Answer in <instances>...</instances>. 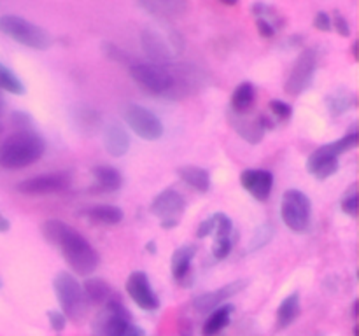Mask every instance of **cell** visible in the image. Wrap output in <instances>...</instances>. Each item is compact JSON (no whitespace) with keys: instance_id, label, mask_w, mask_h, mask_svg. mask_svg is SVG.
Wrapping results in <instances>:
<instances>
[{"instance_id":"ffe728a7","label":"cell","mask_w":359,"mask_h":336,"mask_svg":"<svg viewBox=\"0 0 359 336\" xmlns=\"http://www.w3.org/2000/svg\"><path fill=\"white\" fill-rule=\"evenodd\" d=\"M137 6L140 9L146 10L147 14L154 18H161V20H168V18L182 16L188 9V4L182 2V0H142Z\"/></svg>"},{"instance_id":"7dc6e473","label":"cell","mask_w":359,"mask_h":336,"mask_svg":"<svg viewBox=\"0 0 359 336\" xmlns=\"http://www.w3.org/2000/svg\"><path fill=\"white\" fill-rule=\"evenodd\" d=\"M179 336H193V335H191V329L186 328L184 331H181V335H179Z\"/></svg>"},{"instance_id":"ac0fdd59","label":"cell","mask_w":359,"mask_h":336,"mask_svg":"<svg viewBox=\"0 0 359 336\" xmlns=\"http://www.w3.org/2000/svg\"><path fill=\"white\" fill-rule=\"evenodd\" d=\"M70 119L76 130L83 135L91 136L102 130V115L86 104H77L70 108Z\"/></svg>"},{"instance_id":"d4e9b609","label":"cell","mask_w":359,"mask_h":336,"mask_svg":"<svg viewBox=\"0 0 359 336\" xmlns=\"http://www.w3.org/2000/svg\"><path fill=\"white\" fill-rule=\"evenodd\" d=\"M298 315H300V293L293 290L280 301L279 308H277V328H287L297 321Z\"/></svg>"},{"instance_id":"f907efd6","label":"cell","mask_w":359,"mask_h":336,"mask_svg":"<svg viewBox=\"0 0 359 336\" xmlns=\"http://www.w3.org/2000/svg\"><path fill=\"white\" fill-rule=\"evenodd\" d=\"M0 287H2V279H0Z\"/></svg>"},{"instance_id":"c3c4849f","label":"cell","mask_w":359,"mask_h":336,"mask_svg":"<svg viewBox=\"0 0 359 336\" xmlns=\"http://www.w3.org/2000/svg\"><path fill=\"white\" fill-rule=\"evenodd\" d=\"M0 121H4V102H0Z\"/></svg>"},{"instance_id":"e575fe53","label":"cell","mask_w":359,"mask_h":336,"mask_svg":"<svg viewBox=\"0 0 359 336\" xmlns=\"http://www.w3.org/2000/svg\"><path fill=\"white\" fill-rule=\"evenodd\" d=\"M233 248V237H216L212 241V255L217 261H223Z\"/></svg>"},{"instance_id":"8d00e7d4","label":"cell","mask_w":359,"mask_h":336,"mask_svg":"<svg viewBox=\"0 0 359 336\" xmlns=\"http://www.w3.org/2000/svg\"><path fill=\"white\" fill-rule=\"evenodd\" d=\"M332 30H335L340 37H349L351 35V24L346 20V16H342L340 10H333L332 16Z\"/></svg>"},{"instance_id":"ab89813d","label":"cell","mask_w":359,"mask_h":336,"mask_svg":"<svg viewBox=\"0 0 359 336\" xmlns=\"http://www.w3.org/2000/svg\"><path fill=\"white\" fill-rule=\"evenodd\" d=\"M314 28L319 31H332V18L326 10H318L314 16Z\"/></svg>"},{"instance_id":"4fadbf2b","label":"cell","mask_w":359,"mask_h":336,"mask_svg":"<svg viewBox=\"0 0 359 336\" xmlns=\"http://www.w3.org/2000/svg\"><path fill=\"white\" fill-rule=\"evenodd\" d=\"M228 121L231 128L249 144H259L265 136L266 130L273 128V121L266 114H259L256 118H245L244 114L228 112Z\"/></svg>"},{"instance_id":"d590c367","label":"cell","mask_w":359,"mask_h":336,"mask_svg":"<svg viewBox=\"0 0 359 336\" xmlns=\"http://www.w3.org/2000/svg\"><path fill=\"white\" fill-rule=\"evenodd\" d=\"M269 107H270V112H272L273 118L279 119V121L286 122L293 118V107H291L290 104H286V102L273 98V100H270Z\"/></svg>"},{"instance_id":"4dcf8cb0","label":"cell","mask_w":359,"mask_h":336,"mask_svg":"<svg viewBox=\"0 0 359 336\" xmlns=\"http://www.w3.org/2000/svg\"><path fill=\"white\" fill-rule=\"evenodd\" d=\"M273 234H276V230H273L272 223H265V224H262V226H258L256 227L255 234H252L251 241H249L248 251L256 252V251H259V248H263L266 244H270V241H272Z\"/></svg>"},{"instance_id":"cb8c5ba5","label":"cell","mask_w":359,"mask_h":336,"mask_svg":"<svg viewBox=\"0 0 359 336\" xmlns=\"http://www.w3.org/2000/svg\"><path fill=\"white\" fill-rule=\"evenodd\" d=\"M177 175L181 177V181L184 182V184H188L189 188L202 192V195L210 189V175L205 168L188 164V167L177 168Z\"/></svg>"},{"instance_id":"9a60e30c","label":"cell","mask_w":359,"mask_h":336,"mask_svg":"<svg viewBox=\"0 0 359 336\" xmlns=\"http://www.w3.org/2000/svg\"><path fill=\"white\" fill-rule=\"evenodd\" d=\"M140 44H142V51L146 52L151 63L168 65L175 58V52L168 37H165L156 28H144L142 34H140Z\"/></svg>"},{"instance_id":"d6986e66","label":"cell","mask_w":359,"mask_h":336,"mask_svg":"<svg viewBox=\"0 0 359 336\" xmlns=\"http://www.w3.org/2000/svg\"><path fill=\"white\" fill-rule=\"evenodd\" d=\"M104 147L114 158L125 156L130 150V135L119 121H109L104 126Z\"/></svg>"},{"instance_id":"52a82bcc","label":"cell","mask_w":359,"mask_h":336,"mask_svg":"<svg viewBox=\"0 0 359 336\" xmlns=\"http://www.w3.org/2000/svg\"><path fill=\"white\" fill-rule=\"evenodd\" d=\"M135 326L123 303L112 300L104 304L91 322V336H128Z\"/></svg>"},{"instance_id":"ba28073f","label":"cell","mask_w":359,"mask_h":336,"mask_svg":"<svg viewBox=\"0 0 359 336\" xmlns=\"http://www.w3.org/2000/svg\"><path fill=\"white\" fill-rule=\"evenodd\" d=\"M280 217L294 233L307 231L312 217L311 198L300 189H287L280 200Z\"/></svg>"},{"instance_id":"681fc988","label":"cell","mask_w":359,"mask_h":336,"mask_svg":"<svg viewBox=\"0 0 359 336\" xmlns=\"http://www.w3.org/2000/svg\"><path fill=\"white\" fill-rule=\"evenodd\" d=\"M2 132H4V121H0V135H2Z\"/></svg>"},{"instance_id":"2e32d148","label":"cell","mask_w":359,"mask_h":336,"mask_svg":"<svg viewBox=\"0 0 359 336\" xmlns=\"http://www.w3.org/2000/svg\"><path fill=\"white\" fill-rule=\"evenodd\" d=\"M245 287H248V280L244 279L233 280V282L226 284V286L217 287V289L209 290V293H202L196 298H193L191 301L193 308H195L196 312H200V314L212 312L216 310L217 307H221L226 300H230V298L237 296L238 293H242Z\"/></svg>"},{"instance_id":"9c48e42d","label":"cell","mask_w":359,"mask_h":336,"mask_svg":"<svg viewBox=\"0 0 359 336\" xmlns=\"http://www.w3.org/2000/svg\"><path fill=\"white\" fill-rule=\"evenodd\" d=\"M316 72H318V51L314 48L304 49L287 74L284 91L291 97H300L314 83Z\"/></svg>"},{"instance_id":"603a6c76","label":"cell","mask_w":359,"mask_h":336,"mask_svg":"<svg viewBox=\"0 0 359 336\" xmlns=\"http://www.w3.org/2000/svg\"><path fill=\"white\" fill-rule=\"evenodd\" d=\"M83 290L90 304H105L109 301L116 300L114 290L111 289V286L104 279H98V276H91V279L84 280Z\"/></svg>"},{"instance_id":"f546056e","label":"cell","mask_w":359,"mask_h":336,"mask_svg":"<svg viewBox=\"0 0 359 336\" xmlns=\"http://www.w3.org/2000/svg\"><path fill=\"white\" fill-rule=\"evenodd\" d=\"M0 90L9 91L13 94H25V91H27L23 80L2 62H0Z\"/></svg>"},{"instance_id":"816d5d0a","label":"cell","mask_w":359,"mask_h":336,"mask_svg":"<svg viewBox=\"0 0 359 336\" xmlns=\"http://www.w3.org/2000/svg\"><path fill=\"white\" fill-rule=\"evenodd\" d=\"M0 102H4V100H2V94H0Z\"/></svg>"},{"instance_id":"f6af8a7d","label":"cell","mask_w":359,"mask_h":336,"mask_svg":"<svg viewBox=\"0 0 359 336\" xmlns=\"http://www.w3.org/2000/svg\"><path fill=\"white\" fill-rule=\"evenodd\" d=\"M144 335V332L142 331H140V329L139 328H137V326H135V328H133V331L132 332H130V335L128 336H142Z\"/></svg>"},{"instance_id":"7bdbcfd3","label":"cell","mask_w":359,"mask_h":336,"mask_svg":"<svg viewBox=\"0 0 359 336\" xmlns=\"http://www.w3.org/2000/svg\"><path fill=\"white\" fill-rule=\"evenodd\" d=\"M11 230V223L6 216L0 214V233H6V231Z\"/></svg>"},{"instance_id":"7a4b0ae2","label":"cell","mask_w":359,"mask_h":336,"mask_svg":"<svg viewBox=\"0 0 359 336\" xmlns=\"http://www.w3.org/2000/svg\"><path fill=\"white\" fill-rule=\"evenodd\" d=\"M46 153V140L39 133L16 132L0 144V167L6 170H21L37 163Z\"/></svg>"},{"instance_id":"7c38bea8","label":"cell","mask_w":359,"mask_h":336,"mask_svg":"<svg viewBox=\"0 0 359 336\" xmlns=\"http://www.w3.org/2000/svg\"><path fill=\"white\" fill-rule=\"evenodd\" d=\"M126 293L132 298L133 303L139 308L146 312H154L160 308V298H158L156 290L151 286V280L146 272H137L130 273L128 280H126Z\"/></svg>"},{"instance_id":"ee69618b","label":"cell","mask_w":359,"mask_h":336,"mask_svg":"<svg viewBox=\"0 0 359 336\" xmlns=\"http://www.w3.org/2000/svg\"><path fill=\"white\" fill-rule=\"evenodd\" d=\"M146 251L151 252V254H156V244H154V240L147 241V244H146Z\"/></svg>"},{"instance_id":"8992f818","label":"cell","mask_w":359,"mask_h":336,"mask_svg":"<svg viewBox=\"0 0 359 336\" xmlns=\"http://www.w3.org/2000/svg\"><path fill=\"white\" fill-rule=\"evenodd\" d=\"M130 76L135 80L137 86L146 93L154 97L170 94L175 84V72L172 66L158 65V63H133L130 66Z\"/></svg>"},{"instance_id":"7402d4cb","label":"cell","mask_w":359,"mask_h":336,"mask_svg":"<svg viewBox=\"0 0 359 336\" xmlns=\"http://www.w3.org/2000/svg\"><path fill=\"white\" fill-rule=\"evenodd\" d=\"M196 247L195 245H181L174 251L170 259V272L174 276L175 282L181 284L186 276L189 275V270H191V262L195 259Z\"/></svg>"},{"instance_id":"83f0119b","label":"cell","mask_w":359,"mask_h":336,"mask_svg":"<svg viewBox=\"0 0 359 336\" xmlns=\"http://www.w3.org/2000/svg\"><path fill=\"white\" fill-rule=\"evenodd\" d=\"M91 175L95 177L97 184L104 191H118L123 186V175L118 168L109 167V164H98L91 168Z\"/></svg>"},{"instance_id":"b9f144b4","label":"cell","mask_w":359,"mask_h":336,"mask_svg":"<svg viewBox=\"0 0 359 336\" xmlns=\"http://www.w3.org/2000/svg\"><path fill=\"white\" fill-rule=\"evenodd\" d=\"M256 27H258L259 35H262V37H265V38L273 37V35L277 34V28L273 27L272 23H269V21H265V20H256Z\"/></svg>"},{"instance_id":"3957f363","label":"cell","mask_w":359,"mask_h":336,"mask_svg":"<svg viewBox=\"0 0 359 336\" xmlns=\"http://www.w3.org/2000/svg\"><path fill=\"white\" fill-rule=\"evenodd\" d=\"M358 146V133H347L333 142L318 147L307 160V172L318 181H326L339 172V158Z\"/></svg>"},{"instance_id":"8fae6325","label":"cell","mask_w":359,"mask_h":336,"mask_svg":"<svg viewBox=\"0 0 359 336\" xmlns=\"http://www.w3.org/2000/svg\"><path fill=\"white\" fill-rule=\"evenodd\" d=\"M149 210L154 217L160 219V226L163 230H172V227L179 226L181 217L184 216L186 200L175 189H163V191L154 196Z\"/></svg>"},{"instance_id":"44dd1931","label":"cell","mask_w":359,"mask_h":336,"mask_svg":"<svg viewBox=\"0 0 359 336\" xmlns=\"http://www.w3.org/2000/svg\"><path fill=\"white\" fill-rule=\"evenodd\" d=\"M81 216L86 217L88 220L97 224H105V226H112V224L121 223L125 212L121 206L109 205V203H100V205L88 206V209L81 210Z\"/></svg>"},{"instance_id":"836d02e7","label":"cell","mask_w":359,"mask_h":336,"mask_svg":"<svg viewBox=\"0 0 359 336\" xmlns=\"http://www.w3.org/2000/svg\"><path fill=\"white\" fill-rule=\"evenodd\" d=\"M9 125L18 132H32L34 128V118L25 111H13L9 114Z\"/></svg>"},{"instance_id":"bcb514c9","label":"cell","mask_w":359,"mask_h":336,"mask_svg":"<svg viewBox=\"0 0 359 336\" xmlns=\"http://www.w3.org/2000/svg\"><path fill=\"white\" fill-rule=\"evenodd\" d=\"M353 317L358 318V301H354L353 303Z\"/></svg>"},{"instance_id":"277c9868","label":"cell","mask_w":359,"mask_h":336,"mask_svg":"<svg viewBox=\"0 0 359 336\" xmlns=\"http://www.w3.org/2000/svg\"><path fill=\"white\" fill-rule=\"evenodd\" d=\"M56 300H58L62 314L74 322H81L88 314L90 303L86 300L83 286L70 272H58L53 279Z\"/></svg>"},{"instance_id":"484cf974","label":"cell","mask_w":359,"mask_h":336,"mask_svg":"<svg viewBox=\"0 0 359 336\" xmlns=\"http://www.w3.org/2000/svg\"><path fill=\"white\" fill-rule=\"evenodd\" d=\"M326 107L332 115H342L356 107V94L346 88H339L326 97Z\"/></svg>"},{"instance_id":"74e56055","label":"cell","mask_w":359,"mask_h":336,"mask_svg":"<svg viewBox=\"0 0 359 336\" xmlns=\"http://www.w3.org/2000/svg\"><path fill=\"white\" fill-rule=\"evenodd\" d=\"M342 210H344V214H347V216H351V217H356V216H358V195H356V188H351V191L344 195Z\"/></svg>"},{"instance_id":"4316f807","label":"cell","mask_w":359,"mask_h":336,"mask_svg":"<svg viewBox=\"0 0 359 336\" xmlns=\"http://www.w3.org/2000/svg\"><path fill=\"white\" fill-rule=\"evenodd\" d=\"M231 314H233V307L231 304H221L216 310L210 312L209 318L205 321L202 328L203 336H216L230 324Z\"/></svg>"},{"instance_id":"1f68e13d","label":"cell","mask_w":359,"mask_h":336,"mask_svg":"<svg viewBox=\"0 0 359 336\" xmlns=\"http://www.w3.org/2000/svg\"><path fill=\"white\" fill-rule=\"evenodd\" d=\"M251 10H252V14H255L256 20H265V21H269V23H272L273 27L277 28V30H279L280 24L284 23L283 18H280L279 14H277L276 7L269 6V4H265V2H256V4H252Z\"/></svg>"},{"instance_id":"f35d334b","label":"cell","mask_w":359,"mask_h":336,"mask_svg":"<svg viewBox=\"0 0 359 336\" xmlns=\"http://www.w3.org/2000/svg\"><path fill=\"white\" fill-rule=\"evenodd\" d=\"M48 321H49V326H51L53 329H55L56 332L63 331L67 326V317L62 314L60 310H48Z\"/></svg>"},{"instance_id":"5bb4252c","label":"cell","mask_w":359,"mask_h":336,"mask_svg":"<svg viewBox=\"0 0 359 336\" xmlns=\"http://www.w3.org/2000/svg\"><path fill=\"white\" fill-rule=\"evenodd\" d=\"M70 184V175L69 174H42L35 175V177L25 178L20 184L16 186L18 192L23 195H51V192H60L63 189L69 188Z\"/></svg>"},{"instance_id":"6da1fadb","label":"cell","mask_w":359,"mask_h":336,"mask_svg":"<svg viewBox=\"0 0 359 336\" xmlns=\"http://www.w3.org/2000/svg\"><path fill=\"white\" fill-rule=\"evenodd\" d=\"M46 241L55 245L70 268L79 275H91L100 265V255L93 245L70 224L60 219H48L41 226Z\"/></svg>"},{"instance_id":"e0dca14e","label":"cell","mask_w":359,"mask_h":336,"mask_svg":"<svg viewBox=\"0 0 359 336\" xmlns=\"http://www.w3.org/2000/svg\"><path fill=\"white\" fill-rule=\"evenodd\" d=\"M241 184L258 202H266L273 189V174L262 168H248L241 174Z\"/></svg>"},{"instance_id":"5b68a950","label":"cell","mask_w":359,"mask_h":336,"mask_svg":"<svg viewBox=\"0 0 359 336\" xmlns=\"http://www.w3.org/2000/svg\"><path fill=\"white\" fill-rule=\"evenodd\" d=\"M0 31L9 38L16 41L25 48L46 51L53 46V37L46 28L18 16V14H4L0 16Z\"/></svg>"},{"instance_id":"f1b7e54d","label":"cell","mask_w":359,"mask_h":336,"mask_svg":"<svg viewBox=\"0 0 359 336\" xmlns=\"http://www.w3.org/2000/svg\"><path fill=\"white\" fill-rule=\"evenodd\" d=\"M256 100V90L252 86V83H241L235 91L231 93L230 98V107L231 112H237V114H244L249 108L252 107Z\"/></svg>"},{"instance_id":"60d3db41","label":"cell","mask_w":359,"mask_h":336,"mask_svg":"<svg viewBox=\"0 0 359 336\" xmlns=\"http://www.w3.org/2000/svg\"><path fill=\"white\" fill-rule=\"evenodd\" d=\"M214 217H207L205 220H202V223L198 224V230H196V238H207L209 234L214 233Z\"/></svg>"},{"instance_id":"d6a6232c","label":"cell","mask_w":359,"mask_h":336,"mask_svg":"<svg viewBox=\"0 0 359 336\" xmlns=\"http://www.w3.org/2000/svg\"><path fill=\"white\" fill-rule=\"evenodd\" d=\"M102 52H104L105 58L112 59L116 63H121V65H133L132 56L126 51H123L119 46H116L114 42H102Z\"/></svg>"},{"instance_id":"30bf717a","label":"cell","mask_w":359,"mask_h":336,"mask_svg":"<svg viewBox=\"0 0 359 336\" xmlns=\"http://www.w3.org/2000/svg\"><path fill=\"white\" fill-rule=\"evenodd\" d=\"M121 115L126 125L130 126V130L135 132V135L140 136V139L154 142V140L163 136L165 128L161 119L144 105L125 104L121 108Z\"/></svg>"}]
</instances>
